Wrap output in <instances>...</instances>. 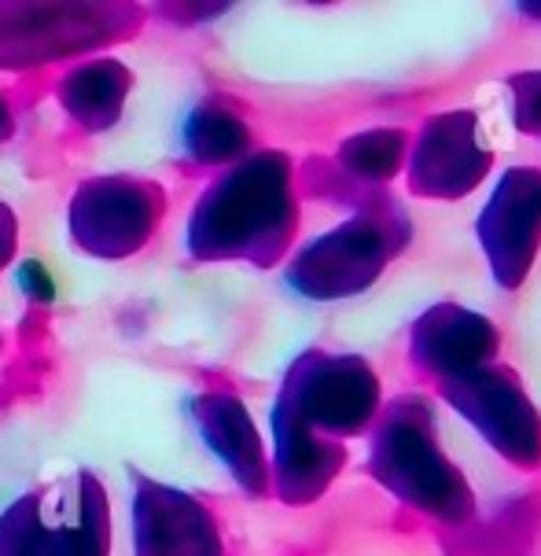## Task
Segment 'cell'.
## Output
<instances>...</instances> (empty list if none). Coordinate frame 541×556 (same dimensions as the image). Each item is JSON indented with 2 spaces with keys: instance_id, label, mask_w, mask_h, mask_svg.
I'll return each mask as SVG.
<instances>
[{
  "instance_id": "obj_2",
  "label": "cell",
  "mask_w": 541,
  "mask_h": 556,
  "mask_svg": "<svg viewBox=\"0 0 541 556\" xmlns=\"http://www.w3.org/2000/svg\"><path fill=\"white\" fill-rule=\"evenodd\" d=\"M163 218V195L155 185H137V177H100L74 195L71 225L81 248L97 254H129L155 232Z\"/></svg>"
},
{
  "instance_id": "obj_5",
  "label": "cell",
  "mask_w": 541,
  "mask_h": 556,
  "mask_svg": "<svg viewBox=\"0 0 541 556\" xmlns=\"http://www.w3.org/2000/svg\"><path fill=\"white\" fill-rule=\"evenodd\" d=\"M18 288H23L30 299H41V303H49V299L55 295V285H52L49 269H45L41 262H26V266L18 269Z\"/></svg>"
},
{
  "instance_id": "obj_3",
  "label": "cell",
  "mask_w": 541,
  "mask_h": 556,
  "mask_svg": "<svg viewBox=\"0 0 541 556\" xmlns=\"http://www.w3.org/2000/svg\"><path fill=\"white\" fill-rule=\"evenodd\" d=\"M137 556H217L214 527L192 497L166 486L137 494Z\"/></svg>"
},
{
  "instance_id": "obj_7",
  "label": "cell",
  "mask_w": 541,
  "mask_h": 556,
  "mask_svg": "<svg viewBox=\"0 0 541 556\" xmlns=\"http://www.w3.org/2000/svg\"><path fill=\"white\" fill-rule=\"evenodd\" d=\"M0 122H8V115H4V103H0Z\"/></svg>"
},
{
  "instance_id": "obj_6",
  "label": "cell",
  "mask_w": 541,
  "mask_h": 556,
  "mask_svg": "<svg viewBox=\"0 0 541 556\" xmlns=\"http://www.w3.org/2000/svg\"><path fill=\"white\" fill-rule=\"evenodd\" d=\"M12 248H15V229L12 218H8V206H0V262H8Z\"/></svg>"
},
{
  "instance_id": "obj_4",
  "label": "cell",
  "mask_w": 541,
  "mask_h": 556,
  "mask_svg": "<svg viewBox=\"0 0 541 556\" xmlns=\"http://www.w3.org/2000/svg\"><path fill=\"white\" fill-rule=\"evenodd\" d=\"M126 81H129L126 71L111 67V60L89 63V67L71 74L63 100H66V108L89 122V126H111L115 111L126 103Z\"/></svg>"
},
{
  "instance_id": "obj_1",
  "label": "cell",
  "mask_w": 541,
  "mask_h": 556,
  "mask_svg": "<svg viewBox=\"0 0 541 556\" xmlns=\"http://www.w3.org/2000/svg\"><path fill=\"white\" fill-rule=\"evenodd\" d=\"M108 508L97 479L30 494L0 516V556H103Z\"/></svg>"
}]
</instances>
